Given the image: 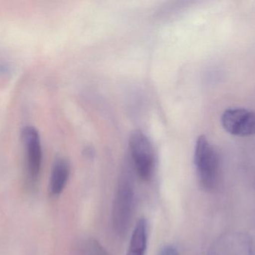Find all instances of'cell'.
Masks as SVG:
<instances>
[{
    "instance_id": "6da1fadb",
    "label": "cell",
    "mask_w": 255,
    "mask_h": 255,
    "mask_svg": "<svg viewBox=\"0 0 255 255\" xmlns=\"http://www.w3.org/2000/svg\"><path fill=\"white\" fill-rule=\"evenodd\" d=\"M194 164L199 187L206 193L218 190L221 183L220 157L206 136L198 137L194 151Z\"/></svg>"
},
{
    "instance_id": "7a4b0ae2",
    "label": "cell",
    "mask_w": 255,
    "mask_h": 255,
    "mask_svg": "<svg viewBox=\"0 0 255 255\" xmlns=\"http://www.w3.org/2000/svg\"><path fill=\"white\" fill-rule=\"evenodd\" d=\"M134 189L128 174H124L118 183L114 199L112 222L115 232L124 236L128 230L134 208Z\"/></svg>"
},
{
    "instance_id": "3957f363",
    "label": "cell",
    "mask_w": 255,
    "mask_h": 255,
    "mask_svg": "<svg viewBox=\"0 0 255 255\" xmlns=\"http://www.w3.org/2000/svg\"><path fill=\"white\" fill-rule=\"evenodd\" d=\"M129 148L138 176L148 182L154 169V151L151 141L141 130H135L129 139Z\"/></svg>"
},
{
    "instance_id": "277c9868",
    "label": "cell",
    "mask_w": 255,
    "mask_h": 255,
    "mask_svg": "<svg viewBox=\"0 0 255 255\" xmlns=\"http://www.w3.org/2000/svg\"><path fill=\"white\" fill-rule=\"evenodd\" d=\"M208 255H254L253 240L246 232H226L214 242Z\"/></svg>"
},
{
    "instance_id": "5b68a950",
    "label": "cell",
    "mask_w": 255,
    "mask_h": 255,
    "mask_svg": "<svg viewBox=\"0 0 255 255\" xmlns=\"http://www.w3.org/2000/svg\"><path fill=\"white\" fill-rule=\"evenodd\" d=\"M223 128L233 136L255 134V113L243 108L226 109L221 117Z\"/></svg>"
},
{
    "instance_id": "8992f818",
    "label": "cell",
    "mask_w": 255,
    "mask_h": 255,
    "mask_svg": "<svg viewBox=\"0 0 255 255\" xmlns=\"http://www.w3.org/2000/svg\"><path fill=\"white\" fill-rule=\"evenodd\" d=\"M22 139L26 147L27 169L31 181H37L42 164V150L38 132L33 127L22 130Z\"/></svg>"
},
{
    "instance_id": "52a82bcc",
    "label": "cell",
    "mask_w": 255,
    "mask_h": 255,
    "mask_svg": "<svg viewBox=\"0 0 255 255\" xmlns=\"http://www.w3.org/2000/svg\"><path fill=\"white\" fill-rule=\"evenodd\" d=\"M70 166L64 159L55 160L51 172L49 191L53 196H58L65 188L70 177Z\"/></svg>"
},
{
    "instance_id": "ba28073f",
    "label": "cell",
    "mask_w": 255,
    "mask_h": 255,
    "mask_svg": "<svg viewBox=\"0 0 255 255\" xmlns=\"http://www.w3.org/2000/svg\"><path fill=\"white\" fill-rule=\"evenodd\" d=\"M148 243V225L141 218L135 225L127 255H145Z\"/></svg>"
},
{
    "instance_id": "9c48e42d",
    "label": "cell",
    "mask_w": 255,
    "mask_h": 255,
    "mask_svg": "<svg viewBox=\"0 0 255 255\" xmlns=\"http://www.w3.org/2000/svg\"><path fill=\"white\" fill-rule=\"evenodd\" d=\"M72 255H109L106 249L99 241L93 238L79 240L74 248Z\"/></svg>"
},
{
    "instance_id": "30bf717a",
    "label": "cell",
    "mask_w": 255,
    "mask_h": 255,
    "mask_svg": "<svg viewBox=\"0 0 255 255\" xmlns=\"http://www.w3.org/2000/svg\"><path fill=\"white\" fill-rule=\"evenodd\" d=\"M157 255H179V253L174 246L166 245L160 249Z\"/></svg>"
}]
</instances>
